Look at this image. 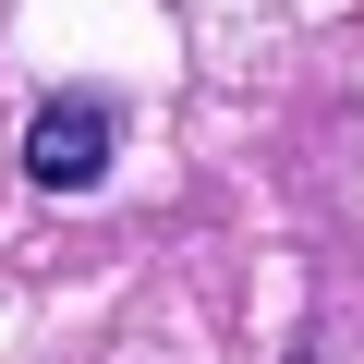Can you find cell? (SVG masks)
<instances>
[{
	"label": "cell",
	"mask_w": 364,
	"mask_h": 364,
	"mask_svg": "<svg viewBox=\"0 0 364 364\" xmlns=\"http://www.w3.org/2000/svg\"><path fill=\"white\" fill-rule=\"evenodd\" d=\"M25 170L49 182V195H85V182L109 170V109H97V97L37 109V122H25Z\"/></svg>",
	"instance_id": "1"
}]
</instances>
